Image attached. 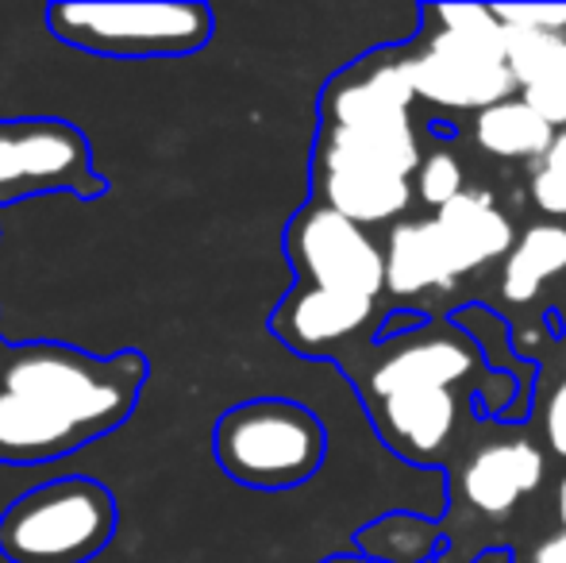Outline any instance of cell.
<instances>
[{"label":"cell","mask_w":566,"mask_h":563,"mask_svg":"<svg viewBox=\"0 0 566 563\" xmlns=\"http://www.w3.org/2000/svg\"><path fill=\"white\" fill-rule=\"evenodd\" d=\"M119 505L85 475L31 487L0 513V556L8 563H93L113 544Z\"/></svg>","instance_id":"2"},{"label":"cell","mask_w":566,"mask_h":563,"mask_svg":"<svg viewBox=\"0 0 566 563\" xmlns=\"http://www.w3.org/2000/svg\"><path fill=\"white\" fill-rule=\"evenodd\" d=\"M417 101L409 59L394 54H370L355 70L328 82L321 101L324 124H378L409 116V105Z\"/></svg>","instance_id":"9"},{"label":"cell","mask_w":566,"mask_h":563,"mask_svg":"<svg viewBox=\"0 0 566 563\" xmlns=\"http://www.w3.org/2000/svg\"><path fill=\"white\" fill-rule=\"evenodd\" d=\"M440 544V529L420 518H386L358 533V549L381 563H420Z\"/></svg>","instance_id":"20"},{"label":"cell","mask_w":566,"mask_h":563,"mask_svg":"<svg viewBox=\"0 0 566 563\" xmlns=\"http://www.w3.org/2000/svg\"><path fill=\"white\" fill-rule=\"evenodd\" d=\"M443 31H436L424 51L409 54L417 97L440 108H485L513 101L516 77L505 62L509 28L497 20L493 8L482 4H443Z\"/></svg>","instance_id":"3"},{"label":"cell","mask_w":566,"mask_h":563,"mask_svg":"<svg viewBox=\"0 0 566 563\" xmlns=\"http://www.w3.org/2000/svg\"><path fill=\"white\" fill-rule=\"evenodd\" d=\"M374 316V298L363 293H339V290H321V285L301 282L293 293H285V301L277 305V313L270 316V329L277 332L285 347L301 355H321L332 352L343 340L358 336Z\"/></svg>","instance_id":"8"},{"label":"cell","mask_w":566,"mask_h":563,"mask_svg":"<svg viewBox=\"0 0 566 563\" xmlns=\"http://www.w3.org/2000/svg\"><path fill=\"white\" fill-rule=\"evenodd\" d=\"M147 378L143 352L93 355L54 340L12 347L0 375V463L39 467L116 432Z\"/></svg>","instance_id":"1"},{"label":"cell","mask_w":566,"mask_h":563,"mask_svg":"<svg viewBox=\"0 0 566 563\" xmlns=\"http://www.w3.org/2000/svg\"><path fill=\"white\" fill-rule=\"evenodd\" d=\"M328 563H363V560H347V556H339V560H328Z\"/></svg>","instance_id":"28"},{"label":"cell","mask_w":566,"mask_h":563,"mask_svg":"<svg viewBox=\"0 0 566 563\" xmlns=\"http://www.w3.org/2000/svg\"><path fill=\"white\" fill-rule=\"evenodd\" d=\"M559 132L528 108L521 97L501 101V105L478 113L474 121V143L493 158H509V163H539L547 147L555 143Z\"/></svg>","instance_id":"18"},{"label":"cell","mask_w":566,"mask_h":563,"mask_svg":"<svg viewBox=\"0 0 566 563\" xmlns=\"http://www.w3.org/2000/svg\"><path fill=\"white\" fill-rule=\"evenodd\" d=\"M316 201L343 212L355 225H386L401 217L412 201L409 178H394L381 170H363V166H332L316 163Z\"/></svg>","instance_id":"12"},{"label":"cell","mask_w":566,"mask_h":563,"mask_svg":"<svg viewBox=\"0 0 566 563\" xmlns=\"http://www.w3.org/2000/svg\"><path fill=\"white\" fill-rule=\"evenodd\" d=\"M532 205L547 217H566V128L555 136L547 155L532 170Z\"/></svg>","instance_id":"21"},{"label":"cell","mask_w":566,"mask_h":563,"mask_svg":"<svg viewBox=\"0 0 566 563\" xmlns=\"http://www.w3.org/2000/svg\"><path fill=\"white\" fill-rule=\"evenodd\" d=\"M470 367H474V355L459 336H424L389 352L374 367L370 390L374 398L405 390H451L459 378L470 375Z\"/></svg>","instance_id":"13"},{"label":"cell","mask_w":566,"mask_h":563,"mask_svg":"<svg viewBox=\"0 0 566 563\" xmlns=\"http://www.w3.org/2000/svg\"><path fill=\"white\" fill-rule=\"evenodd\" d=\"M555 510H559V525H563V533H566V475H563V482H559V494H555Z\"/></svg>","instance_id":"26"},{"label":"cell","mask_w":566,"mask_h":563,"mask_svg":"<svg viewBox=\"0 0 566 563\" xmlns=\"http://www.w3.org/2000/svg\"><path fill=\"white\" fill-rule=\"evenodd\" d=\"M8 352H12V344H4V340H0V375H4V363H8Z\"/></svg>","instance_id":"27"},{"label":"cell","mask_w":566,"mask_h":563,"mask_svg":"<svg viewBox=\"0 0 566 563\" xmlns=\"http://www.w3.org/2000/svg\"><path fill=\"white\" fill-rule=\"evenodd\" d=\"M544 451L532 440H497L485 444L462 471V490L474 510L490 518H505L524 494L544 482Z\"/></svg>","instance_id":"11"},{"label":"cell","mask_w":566,"mask_h":563,"mask_svg":"<svg viewBox=\"0 0 566 563\" xmlns=\"http://www.w3.org/2000/svg\"><path fill=\"white\" fill-rule=\"evenodd\" d=\"M544 436L552 444L555 456L566 459V378L555 386V394L547 398V409H544Z\"/></svg>","instance_id":"24"},{"label":"cell","mask_w":566,"mask_h":563,"mask_svg":"<svg viewBox=\"0 0 566 563\" xmlns=\"http://www.w3.org/2000/svg\"><path fill=\"white\" fill-rule=\"evenodd\" d=\"M501 23L509 28H532V31H555L566 35V4H501L493 8Z\"/></svg>","instance_id":"23"},{"label":"cell","mask_w":566,"mask_h":563,"mask_svg":"<svg viewBox=\"0 0 566 563\" xmlns=\"http://www.w3.org/2000/svg\"><path fill=\"white\" fill-rule=\"evenodd\" d=\"M285 251L305 285L378 298L386 290V251L366 236L363 225L313 201L285 228Z\"/></svg>","instance_id":"7"},{"label":"cell","mask_w":566,"mask_h":563,"mask_svg":"<svg viewBox=\"0 0 566 563\" xmlns=\"http://www.w3.org/2000/svg\"><path fill=\"white\" fill-rule=\"evenodd\" d=\"M108 181L93 166L85 132L59 116L0 121V205L70 194L82 201L105 197Z\"/></svg>","instance_id":"6"},{"label":"cell","mask_w":566,"mask_h":563,"mask_svg":"<svg viewBox=\"0 0 566 563\" xmlns=\"http://www.w3.org/2000/svg\"><path fill=\"white\" fill-rule=\"evenodd\" d=\"M378 421L389 444L412 459H432L448 448L459 425V402L451 390H405L378 398Z\"/></svg>","instance_id":"16"},{"label":"cell","mask_w":566,"mask_h":563,"mask_svg":"<svg viewBox=\"0 0 566 563\" xmlns=\"http://www.w3.org/2000/svg\"><path fill=\"white\" fill-rule=\"evenodd\" d=\"M532 563H566V533H555L532 552Z\"/></svg>","instance_id":"25"},{"label":"cell","mask_w":566,"mask_h":563,"mask_svg":"<svg viewBox=\"0 0 566 563\" xmlns=\"http://www.w3.org/2000/svg\"><path fill=\"white\" fill-rule=\"evenodd\" d=\"M324 425L290 398H251L212 428V451L228 479L251 490H290L324 463Z\"/></svg>","instance_id":"4"},{"label":"cell","mask_w":566,"mask_h":563,"mask_svg":"<svg viewBox=\"0 0 566 563\" xmlns=\"http://www.w3.org/2000/svg\"><path fill=\"white\" fill-rule=\"evenodd\" d=\"M509 28V23H505ZM505 62L516 77V90H539V85L566 82V35L532 28H509Z\"/></svg>","instance_id":"19"},{"label":"cell","mask_w":566,"mask_h":563,"mask_svg":"<svg viewBox=\"0 0 566 563\" xmlns=\"http://www.w3.org/2000/svg\"><path fill=\"white\" fill-rule=\"evenodd\" d=\"M316 163L363 166V170H381L394 178H412L420 170V143L409 116L378 124H324Z\"/></svg>","instance_id":"10"},{"label":"cell","mask_w":566,"mask_h":563,"mask_svg":"<svg viewBox=\"0 0 566 563\" xmlns=\"http://www.w3.org/2000/svg\"><path fill=\"white\" fill-rule=\"evenodd\" d=\"M448 243H443L440 225L432 220H401L394 225L386 243V290L394 298H417L424 290H448L459 282Z\"/></svg>","instance_id":"14"},{"label":"cell","mask_w":566,"mask_h":563,"mask_svg":"<svg viewBox=\"0 0 566 563\" xmlns=\"http://www.w3.org/2000/svg\"><path fill=\"white\" fill-rule=\"evenodd\" d=\"M436 225H440L443 243H448L459 274L482 271L485 263L509 256L516 243L513 220L482 189H467L462 197H454L448 209H440Z\"/></svg>","instance_id":"15"},{"label":"cell","mask_w":566,"mask_h":563,"mask_svg":"<svg viewBox=\"0 0 566 563\" xmlns=\"http://www.w3.org/2000/svg\"><path fill=\"white\" fill-rule=\"evenodd\" d=\"M566 271V225L544 220L516 236L513 251L501 267V298L513 305H528L544 293V285Z\"/></svg>","instance_id":"17"},{"label":"cell","mask_w":566,"mask_h":563,"mask_svg":"<svg viewBox=\"0 0 566 563\" xmlns=\"http://www.w3.org/2000/svg\"><path fill=\"white\" fill-rule=\"evenodd\" d=\"M417 194L424 205L432 209H448L454 197H462V166L451 150H432L428 158H420V170H417Z\"/></svg>","instance_id":"22"},{"label":"cell","mask_w":566,"mask_h":563,"mask_svg":"<svg viewBox=\"0 0 566 563\" xmlns=\"http://www.w3.org/2000/svg\"><path fill=\"white\" fill-rule=\"evenodd\" d=\"M43 20L59 43L101 59H181L201 51L217 31L209 8L189 0L51 4Z\"/></svg>","instance_id":"5"}]
</instances>
